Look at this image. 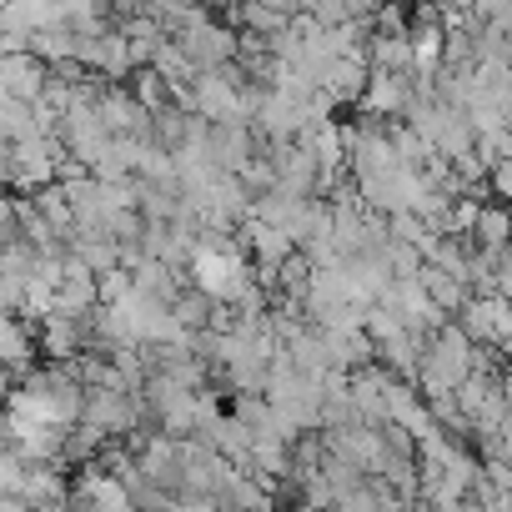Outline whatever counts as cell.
I'll list each match as a JSON object with an SVG mask.
<instances>
[{"instance_id":"cell-1","label":"cell","mask_w":512,"mask_h":512,"mask_svg":"<svg viewBox=\"0 0 512 512\" xmlns=\"http://www.w3.org/2000/svg\"><path fill=\"white\" fill-rule=\"evenodd\" d=\"M171 41L181 46V56L191 61L196 76H201V71H226V66H236V56H241V36H236L226 21H211L206 11H201L196 21H186L181 31H171Z\"/></svg>"},{"instance_id":"cell-2","label":"cell","mask_w":512,"mask_h":512,"mask_svg":"<svg viewBox=\"0 0 512 512\" xmlns=\"http://www.w3.org/2000/svg\"><path fill=\"white\" fill-rule=\"evenodd\" d=\"M136 11L141 16H156L166 26V36H171V31H181L186 21H196L206 11V0H136Z\"/></svg>"},{"instance_id":"cell-3","label":"cell","mask_w":512,"mask_h":512,"mask_svg":"<svg viewBox=\"0 0 512 512\" xmlns=\"http://www.w3.org/2000/svg\"><path fill=\"white\" fill-rule=\"evenodd\" d=\"M131 91H136V101L156 116V111H166V106H176V91H171V81L166 76H156L151 66H136L131 71Z\"/></svg>"},{"instance_id":"cell-4","label":"cell","mask_w":512,"mask_h":512,"mask_svg":"<svg viewBox=\"0 0 512 512\" xmlns=\"http://www.w3.org/2000/svg\"><path fill=\"white\" fill-rule=\"evenodd\" d=\"M472 241H477L487 256H492V251H507V241H512V216L497 211V206L477 211V221H472Z\"/></svg>"},{"instance_id":"cell-5","label":"cell","mask_w":512,"mask_h":512,"mask_svg":"<svg viewBox=\"0 0 512 512\" xmlns=\"http://www.w3.org/2000/svg\"><path fill=\"white\" fill-rule=\"evenodd\" d=\"M241 26H246V36H256V41H272V36H282L292 21L282 16V11H272V6H262V0H241Z\"/></svg>"}]
</instances>
